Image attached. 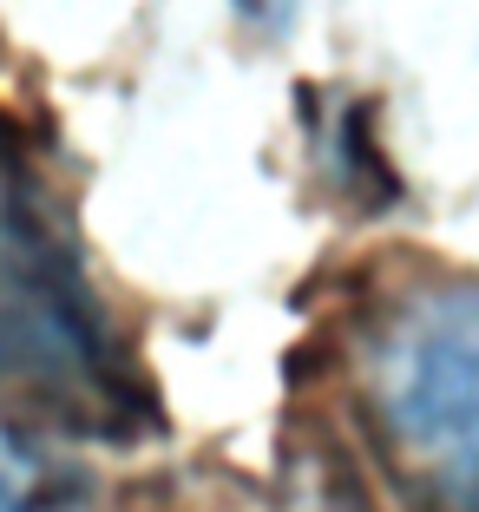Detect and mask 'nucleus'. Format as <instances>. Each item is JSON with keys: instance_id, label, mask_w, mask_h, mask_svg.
Segmentation results:
<instances>
[{"instance_id": "obj_1", "label": "nucleus", "mask_w": 479, "mask_h": 512, "mask_svg": "<svg viewBox=\"0 0 479 512\" xmlns=\"http://www.w3.org/2000/svg\"><path fill=\"white\" fill-rule=\"evenodd\" d=\"M0 414L46 434L119 440L145 414V381L132 375L99 296L79 276L73 237L14 125L0 119Z\"/></svg>"}, {"instance_id": "obj_2", "label": "nucleus", "mask_w": 479, "mask_h": 512, "mask_svg": "<svg viewBox=\"0 0 479 512\" xmlns=\"http://www.w3.org/2000/svg\"><path fill=\"white\" fill-rule=\"evenodd\" d=\"M361 394L394 480L440 512H479V283L420 276L361 329Z\"/></svg>"}, {"instance_id": "obj_3", "label": "nucleus", "mask_w": 479, "mask_h": 512, "mask_svg": "<svg viewBox=\"0 0 479 512\" xmlns=\"http://www.w3.org/2000/svg\"><path fill=\"white\" fill-rule=\"evenodd\" d=\"M283 14H289V0H256V7H250V20H263V27L283 20Z\"/></svg>"}]
</instances>
